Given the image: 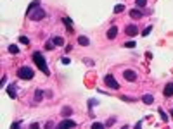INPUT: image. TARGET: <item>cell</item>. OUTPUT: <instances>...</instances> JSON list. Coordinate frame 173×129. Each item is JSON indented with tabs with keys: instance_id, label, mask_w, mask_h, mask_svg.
<instances>
[{
	"instance_id": "6da1fadb",
	"label": "cell",
	"mask_w": 173,
	"mask_h": 129,
	"mask_svg": "<svg viewBox=\"0 0 173 129\" xmlns=\"http://www.w3.org/2000/svg\"><path fill=\"white\" fill-rule=\"evenodd\" d=\"M33 60H35V64L38 66V69H40L45 76L50 74V71H48V67H47V60H45V57H43L40 52H35L33 54Z\"/></svg>"
},
{
	"instance_id": "7a4b0ae2",
	"label": "cell",
	"mask_w": 173,
	"mask_h": 129,
	"mask_svg": "<svg viewBox=\"0 0 173 129\" xmlns=\"http://www.w3.org/2000/svg\"><path fill=\"white\" fill-rule=\"evenodd\" d=\"M17 76H19L21 79H33V76H35V71L31 67H28V66H23V67L17 69Z\"/></svg>"
},
{
	"instance_id": "3957f363",
	"label": "cell",
	"mask_w": 173,
	"mask_h": 129,
	"mask_svg": "<svg viewBox=\"0 0 173 129\" xmlns=\"http://www.w3.org/2000/svg\"><path fill=\"white\" fill-rule=\"evenodd\" d=\"M28 17H29L31 21H40V19H43V17H45V10L38 5V7H35L31 12H28Z\"/></svg>"
},
{
	"instance_id": "277c9868",
	"label": "cell",
	"mask_w": 173,
	"mask_h": 129,
	"mask_svg": "<svg viewBox=\"0 0 173 129\" xmlns=\"http://www.w3.org/2000/svg\"><path fill=\"white\" fill-rule=\"evenodd\" d=\"M104 83H106V86L111 89H118L119 88V84H118V81L114 79V76L113 74H107L106 78H104Z\"/></svg>"
},
{
	"instance_id": "5b68a950",
	"label": "cell",
	"mask_w": 173,
	"mask_h": 129,
	"mask_svg": "<svg viewBox=\"0 0 173 129\" xmlns=\"http://www.w3.org/2000/svg\"><path fill=\"white\" fill-rule=\"evenodd\" d=\"M123 78L126 79V81L133 83V81H137V72H135L133 69H125V71H123Z\"/></svg>"
},
{
	"instance_id": "8992f818",
	"label": "cell",
	"mask_w": 173,
	"mask_h": 129,
	"mask_svg": "<svg viewBox=\"0 0 173 129\" xmlns=\"http://www.w3.org/2000/svg\"><path fill=\"white\" fill-rule=\"evenodd\" d=\"M75 126H76V122H75V121H71V119H64L62 122L57 124V128H59V129H62V128H75Z\"/></svg>"
},
{
	"instance_id": "52a82bcc",
	"label": "cell",
	"mask_w": 173,
	"mask_h": 129,
	"mask_svg": "<svg viewBox=\"0 0 173 129\" xmlns=\"http://www.w3.org/2000/svg\"><path fill=\"white\" fill-rule=\"evenodd\" d=\"M125 33L128 34V36H135V34H138V28L135 24H130V26L125 28Z\"/></svg>"
},
{
	"instance_id": "ba28073f",
	"label": "cell",
	"mask_w": 173,
	"mask_h": 129,
	"mask_svg": "<svg viewBox=\"0 0 173 129\" xmlns=\"http://www.w3.org/2000/svg\"><path fill=\"white\" fill-rule=\"evenodd\" d=\"M116 34H118V28H116V26H111L109 29H107L106 36H107L109 40H114V38H116Z\"/></svg>"
},
{
	"instance_id": "9c48e42d",
	"label": "cell",
	"mask_w": 173,
	"mask_h": 129,
	"mask_svg": "<svg viewBox=\"0 0 173 129\" xmlns=\"http://www.w3.org/2000/svg\"><path fill=\"white\" fill-rule=\"evenodd\" d=\"M163 95L165 96H173V83H168L163 89Z\"/></svg>"
},
{
	"instance_id": "30bf717a",
	"label": "cell",
	"mask_w": 173,
	"mask_h": 129,
	"mask_svg": "<svg viewBox=\"0 0 173 129\" xmlns=\"http://www.w3.org/2000/svg\"><path fill=\"white\" fill-rule=\"evenodd\" d=\"M142 10H138V9H133V10H130V17L131 19H142Z\"/></svg>"
},
{
	"instance_id": "8fae6325",
	"label": "cell",
	"mask_w": 173,
	"mask_h": 129,
	"mask_svg": "<svg viewBox=\"0 0 173 129\" xmlns=\"http://www.w3.org/2000/svg\"><path fill=\"white\" fill-rule=\"evenodd\" d=\"M7 93H9V96H11V98H16V96H17V93H16V84L7 86Z\"/></svg>"
},
{
	"instance_id": "7c38bea8",
	"label": "cell",
	"mask_w": 173,
	"mask_h": 129,
	"mask_svg": "<svg viewBox=\"0 0 173 129\" xmlns=\"http://www.w3.org/2000/svg\"><path fill=\"white\" fill-rule=\"evenodd\" d=\"M142 102H144L145 105H152V102H154V96H152V95H144V96H142Z\"/></svg>"
},
{
	"instance_id": "4fadbf2b",
	"label": "cell",
	"mask_w": 173,
	"mask_h": 129,
	"mask_svg": "<svg viewBox=\"0 0 173 129\" xmlns=\"http://www.w3.org/2000/svg\"><path fill=\"white\" fill-rule=\"evenodd\" d=\"M62 116L64 117H69L71 116V114H73V109H71V107H64V109H62V112H61Z\"/></svg>"
},
{
	"instance_id": "5bb4252c",
	"label": "cell",
	"mask_w": 173,
	"mask_h": 129,
	"mask_svg": "<svg viewBox=\"0 0 173 129\" xmlns=\"http://www.w3.org/2000/svg\"><path fill=\"white\" fill-rule=\"evenodd\" d=\"M52 41H54V45H59V47H61V45H64V40H62L61 36H54V38H52Z\"/></svg>"
},
{
	"instance_id": "9a60e30c",
	"label": "cell",
	"mask_w": 173,
	"mask_h": 129,
	"mask_svg": "<svg viewBox=\"0 0 173 129\" xmlns=\"http://www.w3.org/2000/svg\"><path fill=\"white\" fill-rule=\"evenodd\" d=\"M38 4H40V2H38V0H33V2H31V4H29V7H28V12H31V10H33L35 7H38Z\"/></svg>"
},
{
	"instance_id": "2e32d148",
	"label": "cell",
	"mask_w": 173,
	"mask_h": 129,
	"mask_svg": "<svg viewBox=\"0 0 173 129\" xmlns=\"http://www.w3.org/2000/svg\"><path fill=\"white\" fill-rule=\"evenodd\" d=\"M78 43H80V45H88L90 41H88V38H85V36H80V38H78Z\"/></svg>"
},
{
	"instance_id": "e0dca14e",
	"label": "cell",
	"mask_w": 173,
	"mask_h": 129,
	"mask_svg": "<svg viewBox=\"0 0 173 129\" xmlns=\"http://www.w3.org/2000/svg\"><path fill=\"white\" fill-rule=\"evenodd\" d=\"M9 52H11V54H14V55H16V54H19V48L16 47V45H11V47H9Z\"/></svg>"
},
{
	"instance_id": "ac0fdd59",
	"label": "cell",
	"mask_w": 173,
	"mask_h": 129,
	"mask_svg": "<svg viewBox=\"0 0 173 129\" xmlns=\"http://www.w3.org/2000/svg\"><path fill=\"white\" fill-rule=\"evenodd\" d=\"M123 10H125V5H121V4H118V5L114 7V12H116V14L123 12Z\"/></svg>"
},
{
	"instance_id": "d6986e66",
	"label": "cell",
	"mask_w": 173,
	"mask_h": 129,
	"mask_svg": "<svg viewBox=\"0 0 173 129\" xmlns=\"http://www.w3.org/2000/svg\"><path fill=\"white\" fill-rule=\"evenodd\" d=\"M42 96H43V93H42L40 89H36V93H35V102H40Z\"/></svg>"
},
{
	"instance_id": "ffe728a7",
	"label": "cell",
	"mask_w": 173,
	"mask_h": 129,
	"mask_svg": "<svg viewBox=\"0 0 173 129\" xmlns=\"http://www.w3.org/2000/svg\"><path fill=\"white\" fill-rule=\"evenodd\" d=\"M145 4H147V0H135V5L137 7H145Z\"/></svg>"
},
{
	"instance_id": "44dd1931",
	"label": "cell",
	"mask_w": 173,
	"mask_h": 129,
	"mask_svg": "<svg viewBox=\"0 0 173 129\" xmlns=\"http://www.w3.org/2000/svg\"><path fill=\"white\" fill-rule=\"evenodd\" d=\"M45 48H47V50H52V48H54V41L48 40L47 43H45Z\"/></svg>"
},
{
	"instance_id": "7402d4cb",
	"label": "cell",
	"mask_w": 173,
	"mask_h": 129,
	"mask_svg": "<svg viewBox=\"0 0 173 129\" xmlns=\"http://www.w3.org/2000/svg\"><path fill=\"white\" fill-rule=\"evenodd\" d=\"M62 21H64V24L71 29V24H73V22H71V19H69V17H62Z\"/></svg>"
},
{
	"instance_id": "603a6c76",
	"label": "cell",
	"mask_w": 173,
	"mask_h": 129,
	"mask_svg": "<svg viewBox=\"0 0 173 129\" xmlns=\"http://www.w3.org/2000/svg\"><path fill=\"white\" fill-rule=\"evenodd\" d=\"M151 31H152V26H147V28L144 29V31H142V36H147V34L151 33Z\"/></svg>"
},
{
	"instance_id": "cb8c5ba5",
	"label": "cell",
	"mask_w": 173,
	"mask_h": 129,
	"mask_svg": "<svg viewBox=\"0 0 173 129\" xmlns=\"http://www.w3.org/2000/svg\"><path fill=\"white\" fill-rule=\"evenodd\" d=\"M159 114H161V119H163V121H168V116H166V112L163 109H159Z\"/></svg>"
},
{
	"instance_id": "d4e9b609",
	"label": "cell",
	"mask_w": 173,
	"mask_h": 129,
	"mask_svg": "<svg viewBox=\"0 0 173 129\" xmlns=\"http://www.w3.org/2000/svg\"><path fill=\"white\" fill-rule=\"evenodd\" d=\"M19 41H21V43H24V45H29V40H28L26 36H21Z\"/></svg>"
},
{
	"instance_id": "484cf974",
	"label": "cell",
	"mask_w": 173,
	"mask_h": 129,
	"mask_svg": "<svg viewBox=\"0 0 173 129\" xmlns=\"http://www.w3.org/2000/svg\"><path fill=\"white\" fill-rule=\"evenodd\" d=\"M94 129H102L104 128V124H100V122H94V126H92Z\"/></svg>"
},
{
	"instance_id": "4316f807",
	"label": "cell",
	"mask_w": 173,
	"mask_h": 129,
	"mask_svg": "<svg viewBox=\"0 0 173 129\" xmlns=\"http://www.w3.org/2000/svg\"><path fill=\"white\" fill-rule=\"evenodd\" d=\"M123 47H126V48H133V47H135V43H133V41H126Z\"/></svg>"
}]
</instances>
